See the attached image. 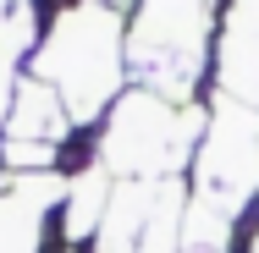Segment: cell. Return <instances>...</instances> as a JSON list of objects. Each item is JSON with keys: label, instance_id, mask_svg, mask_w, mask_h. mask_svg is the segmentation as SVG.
<instances>
[{"label": "cell", "instance_id": "6da1fadb", "mask_svg": "<svg viewBox=\"0 0 259 253\" xmlns=\"http://www.w3.org/2000/svg\"><path fill=\"white\" fill-rule=\"evenodd\" d=\"M28 72L61 94L72 127L100 121L121 99L116 88L127 77V17L110 0H77L45 28V39L28 55Z\"/></svg>", "mask_w": 259, "mask_h": 253}, {"label": "cell", "instance_id": "7a4b0ae2", "mask_svg": "<svg viewBox=\"0 0 259 253\" xmlns=\"http://www.w3.org/2000/svg\"><path fill=\"white\" fill-rule=\"evenodd\" d=\"M248 209H259V110L215 99L188 165V248L221 253Z\"/></svg>", "mask_w": 259, "mask_h": 253}, {"label": "cell", "instance_id": "3957f363", "mask_svg": "<svg viewBox=\"0 0 259 253\" xmlns=\"http://www.w3.org/2000/svg\"><path fill=\"white\" fill-rule=\"evenodd\" d=\"M209 110L199 105L160 99L149 88H133L105 110L100 132V165L116 182H160V176H182L199 154Z\"/></svg>", "mask_w": 259, "mask_h": 253}, {"label": "cell", "instance_id": "277c9868", "mask_svg": "<svg viewBox=\"0 0 259 253\" xmlns=\"http://www.w3.org/2000/svg\"><path fill=\"white\" fill-rule=\"evenodd\" d=\"M209 0H138L127 11V66L138 88L193 105L209 39Z\"/></svg>", "mask_w": 259, "mask_h": 253}, {"label": "cell", "instance_id": "5b68a950", "mask_svg": "<svg viewBox=\"0 0 259 253\" xmlns=\"http://www.w3.org/2000/svg\"><path fill=\"white\" fill-rule=\"evenodd\" d=\"M215 77L226 99H243L259 110V0H232L221 17V44H215Z\"/></svg>", "mask_w": 259, "mask_h": 253}, {"label": "cell", "instance_id": "8992f818", "mask_svg": "<svg viewBox=\"0 0 259 253\" xmlns=\"http://www.w3.org/2000/svg\"><path fill=\"white\" fill-rule=\"evenodd\" d=\"M72 116L45 77H17V99H11V116H6V138L11 143H50V149H66L72 138Z\"/></svg>", "mask_w": 259, "mask_h": 253}, {"label": "cell", "instance_id": "52a82bcc", "mask_svg": "<svg viewBox=\"0 0 259 253\" xmlns=\"http://www.w3.org/2000/svg\"><path fill=\"white\" fill-rule=\"evenodd\" d=\"M188 253H204V248H188Z\"/></svg>", "mask_w": 259, "mask_h": 253}]
</instances>
